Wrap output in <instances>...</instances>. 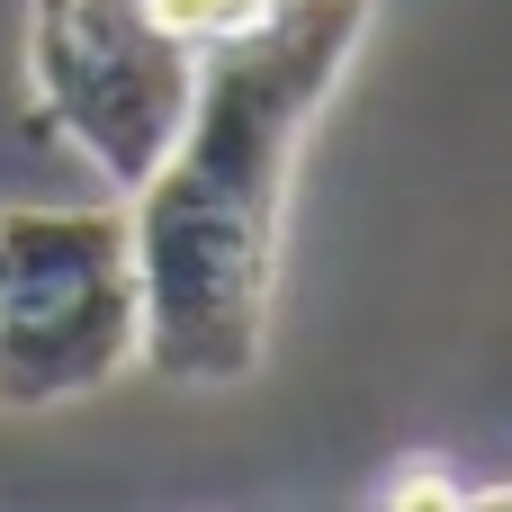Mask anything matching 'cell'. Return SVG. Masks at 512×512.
<instances>
[{"instance_id": "2", "label": "cell", "mask_w": 512, "mask_h": 512, "mask_svg": "<svg viewBox=\"0 0 512 512\" xmlns=\"http://www.w3.org/2000/svg\"><path fill=\"white\" fill-rule=\"evenodd\" d=\"M144 360L126 207H0V414L99 396Z\"/></svg>"}, {"instance_id": "4", "label": "cell", "mask_w": 512, "mask_h": 512, "mask_svg": "<svg viewBox=\"0 0 512 512\" xmlns=\"http://www.w3.org/2000/svg\"><path fill=\"white\" fill-rule=\"evenodd\" d=\"M171 45H189V54H225V45H243V36H261L288 0H135Z\"/></svg>"}, {"instance_id": "1", "label": "cell", "mask_w": 512, "mask_h": 512, "mask_svg": "<svg viewBox=\"0 0 512 512\" xmlns=\"http://www.w3.org/2000/svg\"><path fill=\"white\" fill-rule=\"evenodd\" d=\"M369 36V0H288L261 36L198 54L189 126L126 189L135 288H144V369L180 387L252 378L279 288V225L297 144L324 117L333 81Z\"/></svg>"}, {"instance_id": "5", "label": "cell", "mask_w": 512, "mask_h": 512, "mask_svg": "<svg viewBox=\"0 0 512 512\" xmlns=\"http://www.w3.org/2000/svg\"><path fill=\"white\" fill-rule=\"evenodd\" d=\"M378 504H468V486H450V477H396Z\"/></svg>"}, {"instance_id": "3", "label": "cell", "mask_w": 512, "mask_h": 512, "mask_svg": "<svg viewBox=\"0 0 512 512\" xmlns=\"http://www.w3.org/2000/svg\"><path fill=\"white\" fill-rule=\"evenodd\" d=\"M27 81H36V117L108 189H144L153 162L189 126L198 54L171 45L135 0H36L27 9Z\"/></svg>"}]
</instances>
